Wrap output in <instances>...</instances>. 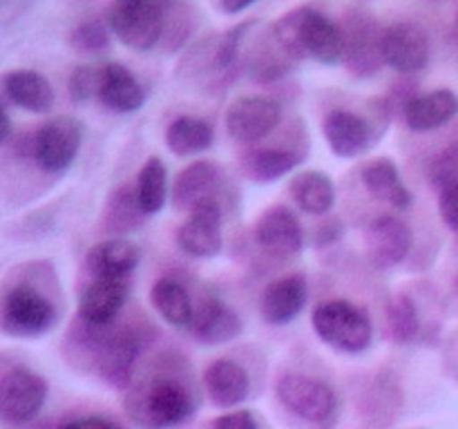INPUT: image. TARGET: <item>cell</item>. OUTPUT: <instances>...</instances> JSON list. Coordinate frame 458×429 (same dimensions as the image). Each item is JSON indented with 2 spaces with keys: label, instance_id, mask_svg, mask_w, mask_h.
<instances>
[{
  "label": "cell",
  "instance_id": "cell-2",
  "mask_svg": "<svg viewBox=\"0 0 458 429\" xmlns=\"http://www.w3.org/2000/svg\"><path fill=\"white\" fill-rule=\"evenodd\" d=\"M311 326L325 344L343 353H362L371 347L374 329L360 307L349 299H325L313 308Z\"/></svg>",
  "mask_w": 458,
  "mask_h": 429
},
{
  "label": "cell",
  "instance_id": "cell-15",
  "mask_svg": "<svg viewBox=\"0 0 458 429\" xmlns=\"http://www.w3.org/2000/svg\"><path fill=\"white\" fill-rule=\"evenodd\" d=\"M411 244H414L411 228L396 214H380V217L371 219L365 231L367 253H369L371 262L383 268L405 262Z\"/></svg>",
  "mask_w": 458,
  "mask_h": 429
},
{
  "label": "cell",
  "instance_id": "cell-17",
  "mask_svg": "<svg viewBox=\"0 0 458 429\" xmlns=\"http://www.w3.org/2000/svg\"><path fill=\"white\" fill-rule=\"evenodd\" d=\"M191 333L201 344H224L235 340L242 333V320L231 307L222 302L217 295H201L195 304L191 322Z\"/></svg>",
  "mask_w": 458,
  "mask_h": 429
},
{
  "label": "cell",
  "instance_id": "cell-43",
  "mask_svg": "<svg viewBox=\"0 0 458 429\" xmlns=\"http://www.w3.org/2000/svg\"><path fill=\"white\" fill-rule=\"evenodd\" d=\"M9 137H12V119H9L7 110H4V105L0 103V146L7 143Z\"/></svg>",
  "mask_w": 458,
  "mask_h": 429
},
{
  "label": "cell",
  "instance_id": "cell-34",
  "mask_svg": "<svg viewBox=\"0 0 458 429\" xmlns=\"http://www.w3.org/2000/svg\"><path fill=\"white\" fill-rule=\"evenodd\" d=\"M110 27L107 22L97 21H83L70 31V47L81 56H98L110 47Z\"/></svg>",
  "mask_w": 458,
  "mask_h": 429
},
{
  "label": "cell",
  "instance_id": "cell-26",
  "mask_svg": "<svg viewBox=\"0 0 458 429\" xmlns=\"http://www.w3.org/2000/svg\"><path fill=\"white\" fill-rule=\"evenodd\" d=\"M289 195L302 213L320 217L335 204L334 179L325 170H304L291 179Z\"/></svg>",
  "mask_w": 458,
  "mask_h": 429
},
{
  "label": "cell",
  "instance_id": "cell-14",
  "mask_svg": "<svg viewBox=\"0 0 458 429\" xmlns=\"http://www.w3.org/2000/svg\"><path fill=\"white\" fill-rule=\"evenodd\" d=\"M322 134L329 150L343 159H356L365 155L374 143V128L369 121L344 107H334L327 112L322 119Z\"/></svg>",
  "mask_w": 458,
  "mask_h": 429
},
{
  "label": "cell",
  "instance_id": "cell-19",
  "mask_svg": "<svg viewBox=\"0 0 458 429\" xmlns=\"http://www.w3.org/2000/svg\"><path fill=\"white\" fill-rule=\"evenodd\" d=\"M128 299L123 280H92L79 295L76 315L83 324L110 326Z\"/></svg>",
  "mask_w": 458,
  "mask_h": 429
},
{
  "label": "cell",
  "instance_id": "cell-40",
  "mask_svg": "<svg viewBox=\"0 0 458 429\" xmlns=\"http://www.w3.org/2000/svg\"><path fill=\"white\" fill-rule=\"evenodd\" d=\"M61 429H121L114 420L103 418V416H81V418L70 420Z\"/></svg>",
  "mask_w": 458,
  "mask_h": 429
},
{
  "label": "cell",
  "instance_id": "cell-28",
  "mask_svg": "<svg viewBox=\"0 0 458 429\" xmlns=\"http://www.w3.org/2000/svg\"><path fill=\"white\" fill-rule=\"evenodd\" d=\"M300 155L289 147H253L240 161L246 179L255 183H273L298 168Z\"/></svg>",
  "mask_w": 458,
  "mask_h": 429
},
{
  "label": "cell",
  "instance_id": "cell-25",
  "mask_svg": "<svg viewBox=\"0 0 458 429\" xmlns=\"http://www.w3.org/2000/svg\"><path fill=\"white\" fill-rule=\"evenodd\" d=\"M4 94L18 107L34 114H45L54 105V88L40 72L36 70H13L3 80Z\"/></svg>",
  "mask_w": 458,
  "mask_h": 429
},
{
  "label": "cell",
  "instance_id": "cell-12",
  "mask_svg": "<svg viewBox=\"0 0 458 429\" xmlns=\"http://www.w3.org/2000/svg\"><path fill=\"white\" fill-rule=\"evenodd\" d=\"M380 54L385 65L398 74H419L429 65V36L416 22H394L383 29Z\"/></svg>",
  "mask_w": 458,
  "mask_h": 429
},
{
  "label": "cell",
  "instance_id": "cell-8",
  "mask_svg": "<svg viewBox=\"0 0 458 429\" xmlns=\"http://www.w3.org/2000/svg\"><path fill=\"white\" fill-rule=\"evenodd\" d=\"M83 143V123L76 116L61 114L45 121L34 134V159L45 172H63L74 164Z\"/></svg>",
  "mask_w": 458,
  "mask_h": 429
},
{
  "label": "cell",
  "instance_id": "cell-16",
  "mask_svg": "<svg viewBox=\"0 0 458 429\" xmlns=\"http://www.w3.org/2000/svg\"><path fill=\"white\" fill-rule=\"evenodd\" d=\"M255 241L268 253L298 255L304 246V231L298 214L286 206H271L255 222Z\"/></svg>",
  "mask_w": 458,
  "mask_h": 429
},
{
  "label": "cell",
  "instance_id": "cell-20",
  "mask_svg": "<svg viewBox=\"0 0 458 429\" xmlns=\"http://www.w3.org/2000/svg\"><path fill=\"white\" fill-rule=\"evenodd\" d=\"M141 259V248L128 237H110L85 255V271L92 275V280H123L125 275L137 268Z\"/></svg>",
  "mask_w": 458,
  "mask_h": 429
},
{
  "label": "cell",
  "instance_id": "cell-38",
  "mask_svg": "<svg viewBox=\"0 0 458 429\" xmlns=\"http://www.w3.org/2000/svg\"><path fill=\"white\" fill-rule=\"evenodd\" d=\"M438 213H441L443 222L458 232V183L438 190Z\"/></svg>",
  "mask_w": 458,
  "mask_h": 429
},
{
  "label": "cell",
  "instance_id": "cell-1",
  "mask_svg": "<svg viewBox=\"0 0 458 429\" xmlns=\"http://www.w3.org/2000/svg\"><path fill=\"white\" fill-rule=\"evenodd\" d=\"M125 414L141 429H170L182 425L195 411V400L186 384L173 375H150L125 393Z\"/></svg>",
  "mask_w": 458,
  "mask_h": 429
},
{
  "label": "cell",
  "instance_id": "cell-5",
  "mask_svg": "<svg viewBox=\"0 0 458 429\" xmlns=\"http://www.w3.org/2000/svg\"><path fill=\"white\" fill-rule=\"evenodd\" d=\"M56 322V308L47 295L31 284H16L0 299V329L12 338H36Z\"/></svg>",
  "mask_w": 458,
  "mask_h": 429
},
{
  "label": "cell",
  "instance_id": "cell-23",
  "mask_svg": "<svg viewBox=\"0 0 458 429\" xmlns=\"http://www.w3.org/2000/svg\"><path fill=\"white\" fill-rule=\"evenodd\" d=\"M204 387L215 407L231 409V407L240 405L249 396V371L240 362L231 360V358H219V360H213L206 366Z\"/></svg>",
  "mask_w": 458,
  "mask_h": 429
},
{
  "label": "cell",
  "instance_id": "cell-24",
  "mask_svg": "<svg viewBox=\"0 0 458 429\" xmlns=\"http://www.w3.org/2000/svg\"><path fill=\"white\" fill-rule=\"evenodd\" d=\"M360 179L365 190L376 201H383L396 210H407L411 206V190L405 186L401 170L389 156L367 161L360 170Z\"/></svg>",
  "mask_w": 458,
  "mask_h": 429
},
{
  "label": "cell",
  "instance_id": "cell-44",
  "mask_svg": "<svg viewBox=\"0 0 458 429\" xmlns=\"http://www.w3.org/2000/svg\"><path fill=\"white\" fill-rule=\"evenodd\" d=\"M454 293H456V298H458V277H456V282H454Z\"/></svg>",
  "mask_w": 458,
  "mask_h": 429
},
{
  "label": "cell",
  "instance_id": "cell-36",
  "mask_svg": "<svg viewBox=\"0 0 458 429\" xmlns=\"http://www.w3.org/2000/svg\"><path fill=\"white\" fill-rule=\"evenodd\" d=\"M98 85H101V67L97 65L74 67L67 80V89L74 103H88L89 98L98 97Z\"/></svg>",
  "mask_w": 458,
  "mask_h": 429
},
{
  "label": "cell",
  "instance_id": "cell-41",
  "mask_svg": "<svg viewBox=\"0 0 458 429\" xmlns=\"http://www.w3.org/2000/svg\"><path fill=\"white\" fill-rule=\"evenodd\" d=\"M343 222L340 219H329V222L322 223L316 231V237H313V244L316 246H329L334 241H338L343 237Z\"/></svg>",
  "mask_w": 458,
  "mask_h": 429
},
{
  "label": "cell",
  "instance_id": "cell-9",
  "mask_svg": "<svg viewBox=\"0 0 458 429\" xmlns=\"http://www.w3.org/2000/svg\"><path fill=\"white\" fill-rule=\"evenodd\" d=\"M282 121V105L271 97L249 94L240 97L226 107L224 125L228 137L237 143H258L273 132Z\"/></svg>",
  "mask_w": 458,
  "mask_h": 429
},
{
  "label": "cell",
  "instance_id": "cell-10",
  "mask_svg": "<svg viewBox=\"0 0 458 429\" xmlns=\"http://www.w3.org/2000/svg\"><path fill=\"white\" fill-rule=\"evenodd\" d=\"M340 27L344 34L343 63L349 67V72L360 79L378 74L380 67L385 65L383 54H380L383 29L374 21V16L367 12H353Z\"/></svg>",
  "mask_w": 458,
  "mask_h": 429
},
{
  "label": "cell",
  "instance_id": "cell-32",
  "mask_svg": "<svg viewBox=\"0 0 458 429\" xmlns=\"http://www.w3.org/2000/svg\"><path fill=\"white\" fill-rule=\"evenodd\" d=\"M387 326L396 344H411L423 331L419 307L407 293H396L387 302Z\"/></svg>",
  "mask_w": 458,
  "mask_h": 429
},
{
  "label": "cell",
  "instance_id": "cell-6",
  "mask_svg": "<svg viewBox=\"0 0 458 429\" xmlns=\"http://www.w3.org/2000/svg\"><path fill=\"white\" fill-rule=\"evenodd\" d=\"M89 326V324H85ZM92 331V351L97 374L107 384L125 389L132 380L134 365L139 358V338L130 329H110V326H89Z\"/></svg>",
  "mask_w": 458,
  "mask_h": 429
},
{
  "label": "cell",
  "instance_id": "cell-29",
  "mask_svg": "<svg viewBox=\"0 0 458 429\" xmlns=\"http://www.w3.org/2000/svg\"><path fill=\"white\" fill-rule=\"evenodd\" d=\"M150 302L170 326H174V329L191 326L195 304H192L191 295L182 282L173 280V277H159L150 289Z\"/></svg>",
  "mask_w": 458,
  "mask_h": 429
},
{
  "label": "cell",
  "instance_id": "cell-42",
  "mask_svg": "<svg viewBox=\"0 0 458 429\" xmlns=\"http://www.w3.org/2000/svg\"><path fill=\"white\" fill-rule=\"evenodd\" d=\"M255 3H258V0H217L219 9H222L224 13H228V16H235V13L246 12V9L253 7Z\"/></svg>",
  "mask_w": 458,
  "mask_h": 429
},
{
  "label": "cell",
  "instance_id": "cell-31",
  "mask_svg": "<svg viewBox=\"0 0 458 429\" xmlns=\"http://www.w3.org/2000/svg\"><path fill=\"white\" fill-rule=\"evenodd\" d=\"M134 195L143 214H157L168 199V170L159 156H148L134 183Z\"/></svg>",
  "mask_w": 458,
  "mask_h": 429
},
{
  "label": "cell",
  "instance_id": "cell-21",
  "mask_svg": "<svg viewBox=\"0 0 458 429\" xmlns=\"http://www.w3.org/2000/svg\"><path fill=\"white\" fill-rule=\"evenodd\" d=\"M458 116V94L447 88L411 97L403 105V119L411 132H432Z\"/></svg>",
  "mask_w": 458,
  "mask_h": 429
},
{
  "label": "cell",
  "instance_id": "cell-18",
  "mask_svg": "<svg viewBox=\"0 0 458 429\" xmlns=\"http://www.w3.org/2000/svg\"><path fill=\"white\" fill-rule=\"evenodd\" d=\"M309 289L302 275H284L273 280L259 298V315L267 324L284 326L307 307Z\"/></svg>",
  "mask_w": 458,
  "mask_h": 429
},
{
  "label": "cell",
  "instance_id": "cell-13",
  "mask_svg": "<svg viewBox=\"0 0 458 429\" xmlns=\"http://www.w3.org/2000/svg\"><path fill=\"white\" fill-rule=\"evenodd\" d=\"M298 36L304 56L322 65H338L344 61L343 27L311 4L298 7Z\"/></svg>",
  "mask_w": 458,
  "mask_h": 429
},
{
  "label": "cell",
  "instance_id": "cell-7",
  "mask_svg": "<svg viewBox=\"0 0 458 429\" xmlns=\"http://www.w3.org/2000/svg\"><path fill=\"white\" fill-rule=\"evenodd\" d=\"M49 384L30 366H12L0 375V418L12 425L31 423L47 400Z\"/></svg>",
  "mask_w": 458,
  "mask_h": 429
},
{
  "label": "cell",
  "instance_id": "cell-35",
  "mask_svg": "<svg viewBox=\"0 0 458 429\" xmlns=\"http://www.w3.org/2000/svg\"><path fill=\"white\" fill-rule=\"evenodd\" d=\"M255 25V21H244L240 25L231 27L222 38L217 40L215 49L210 52V70H215L217 74H226L228 70H233L237 63V56L242 52V45L244 38L249 36L250 27Z\"/></svg>",
  "mask_w": 458,
  "mask_h": 429
},
{
  "label": "cell",
  "instance_id": "cell-22",
  "mask_svg": "<svg viewBox=\"0 0 458 429\" xmlns=\"http://www.w3.org/2000/svg\"><path fill=\"white\" fill-rule=\"evenodd\" d=\"M97 98L114 114H132L146 103V89L128 67L121 63H106L101 65Z\"/></svg>",
  "mask_w": 458,
  "mask_h": 429
},
{
  "label": "cell",
  "instance_id": "cell-33",
  "mask_svg": "<svg viewBox=\"0 0 458 429\" xmlns=\"http://www.w3.org/2000/svg\"><path fill=\"white\" fill-rule=\"evenodd\" d=\"M141 208L137 204L134 188L121 186L114 195L110 197V204L106 208V226L114 232V237H123L130 228H134L141 217Z\"/></svg>",
  "mask_w": 458,
  "mask_h": 429
},
{
  "label": "cell",
  "instance_id": "cell-37",
  "mask_svg": "<svg viewBox=\"0 0 458 429\" xmlns=\"http://www.w3.org/2000/svg\"><path fill=\"white\" fill-rule=\"evenodd\" d=\"M432 179L438 190L452 183H458V146L447 147L432 165Z\"/></svg>",
  "mask_w": 458,
  "mask_h": 429
},
{
  "label": "cell",
  "instance_id": "cell-30",
  "mask_svg": "<svg viewBox=\"0 0 458 429\" xmlns=\"http://www.w3.org/2000/svg\"><path fill=\"white\" fill-rule=\"evenodd\" d=\"M165 146L177 156H195L206 152L215 141V130L208 121L199 116L183 114L177 116L173 123L165 128Z\"/></svg>",
  "mask_w": 458,
  "mask_h": 429
},
{
  "label": "cell",
  "instance_id": "cell-39",
  "mask_svg": "<svg viewBox=\"0 0 458 429\" xmlns=\"http://www.w3.org/2000/svg\"><path fill=\"white\" fill-rule=\"evenodd\" d=\"M213 429H259V427L253 411L237 409V411H228V414L217 416V418L213 420Z\"/></svg>",
  "mask_w": 458,
  "mask_h": 429
},
{
  "label": "cell",
  "instance_id": "cell-3",
  "mask_svg": "<svg viewBox=\"0 0 458 429\" xmlns=\"http://www.w3.org/2000/svg\"><path fill=\"white\" fill-rule=\"evenodd\" d=\"M276 396L291 414L316 427L331 429L338 420V396L322 380L286 371L276 380Z\"/></svg>",
  "mask_w": 458,
  "mask_h": 429
},
{
  "label": "cell",
  "instance_id": "cell-27",
  "mask_svg": "<svg viewBox=\"0 0 458 429\" xmlns=\"http://www.w3.org/2000/svg\"><path fill=\"white\" fill-rule=\"evenodd\" d=\"M222 172L213 161H192L174 179L173 204L179 210H191L197 201L213 197L210 192L217 188Z\"/></svg>",
  "mask_w": 458,
  "mask_h": 429
},
{
  "label": "cell",
  "instance_id": "cell-11",
  "mask_svg": "<svg viewBox=\"0 0 458 429\" xmlns=\"http://www.w3.org/2000/svg\"><path fill=\"white\" fill-rule=\"evenodd\" d=\"M177 246L186 255L208 259L219 255L224 246L222 206L215 197L201 199L188 210V217L177 228Z\"/></svg>",
  "mask_w": 458,
  "mask_h": 429
},
{
  "label": "cell",
  "instance_id": "cell-4",
  "mask_svg": "<svg viewBox=\"0 0 458 429\" xmlns=\"http://www.w3.org/2000/svg\"><path fill=\"white\" fill-rule=\"evenodd\" d=\"M112 36L134 52H150L164 38V9L159 0H112L106 16Z\"/></svg>",
  "mask_w": 458,
  "mask_h": 429
}]
</instances>
